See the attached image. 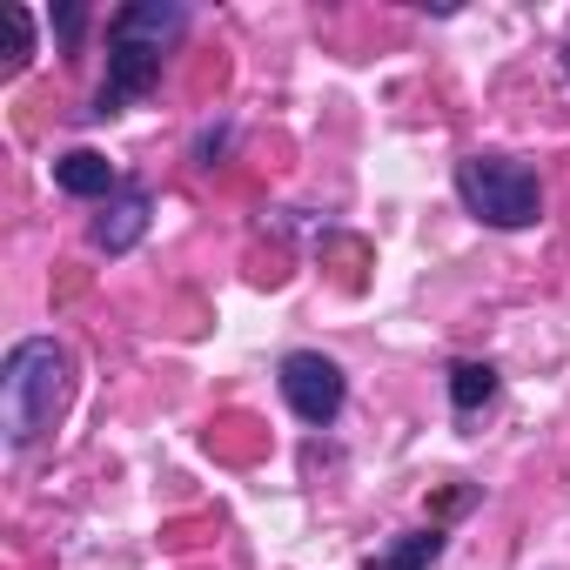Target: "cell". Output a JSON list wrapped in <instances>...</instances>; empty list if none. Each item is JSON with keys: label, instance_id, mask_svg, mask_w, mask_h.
I'll return each mask as SVG.
<instances>
[{"label": "cell", "instance_id": "6da1fadb", "mask_svg": "<svg viewBox=\"0 0 570 570\" xmlns=\"http://www.w3.org/2000/svg\"><path fill=\"white\" fill-rule=\"evenodd\" d=\"M181 35H188L181 0H128V8L108 21V75H101L88 115H121L128 101H141L161 81V68H168Z\"/></svg>", "mask_w": 570, "mask_h": 570}, {"label": "cell", "instance_id": "7a4b0ae2", "mask_svg": "<svg viewBox=\"0 0 570 570\" xmlns=\"http://www.w3.org/2000/svg\"><path fill=\"white\" fill-rule=\"evenodd\" d=\"M75 396V356L55 336H21L0 363V430L8 450H35Z\"/></svg>", "mask_w": 570, "mask_h": 570}, {"label": "cell", "instance_id": "3957f363", "mask_svg": "<svg viewBox=\"0 0 570 570\" xmlns=\"http://www.w3.org/2000/svg\"><path fill=\"white\" fill-rule=\"evenodd\" d=\"M456 195L490 228H537L543 222V181L517 155H463L456 161Z\"/></svg>", "mask_w": 570, "mask_h": 570}, {"label": "cell", "instance_id": "277c9868", "mask_svg": "<svg viewBox=\"0 0 570 570\" xmlns=\"http://www.w3.org/2000/svg\"><path fill=\"white\" fill-rule=\"evenodd\" d=\"M282 403H289L303 423H336L343 416V396H350V376H343V363L336 356H323V350H289L282 356Z\"/></svg>", "mask_w": 570, "mask_h": 570}, {"label": "cell", "instance_id": "5b68a950", "mask_svg": "<svg viewBox=\"0 0 570 570\" xmlns=\"http://www.w3.org/2000/svg\"><path fill=\"white\" fill-rule=\"evenodd\" d=\"M148 215H155V195H148L141 181H128V188L101 208V222H95V248H101V255H128V248L148 235Z\"/></svg>", "mask_w": 570, "mask_h": 570}, {"label": "cell", "instance_id": "8992f818", "mask_svg": "<svg viewBox=\"0 0 570 570\" xmlns=\"http://www.w3.org/2000/svg\"><path fill=\"white\" fill-rule=\"evenodd\" d=\"M55 188H61V195H81V202H95V195H121L115 161L95 155V148H68V155L55 161Z\"/></svg>", "mask_w": 570, "mask_h": 570}, {"label": "cell", "instance_id": "52a82bcc", "mask_svg": "<svg viewBox=\"0 0 570 570\" xmlns=\"http://www.w3.org/2000/svg\"><path fill=\"white\" fill-rule=\"evenodd\" d=\"M436 557H443V530H410L390 550H370V570H423Z\"/></svg>", "mask_w": 570, "mask_h": 570}, {"label": "cell", "instance_id": "ba28073f", "mask_svg": "<svg viewBox=\"0 0 570 570\" xmlns=\"http://www.w3.org/2000/svg\"><path fill=\"white\" fill-rule=\"evenodd\" d=\"M490 396H497V370L490 363H450V403H456V416H476Z\"/></svg>", "mask_w": 570, "mask_h": 570}, {"label": "cell", "instance_id": "9c48e42d", "mask_svg": "<svg viewBox=\"0 0 570 570\" xmlns=\"http://www.w3.org/2000/svg\"><path fill=\"white\" fill-rule=\"evenodd\" d=\"M8 28H14V55H8V81L35 61V14L28 8H8Z\"/></svg>", "mask_w": 570, "mask_h": 570}, {"label": "cell", "instance_id": "30bf717a", "mask_svg": "<svg viewBox=\"0 0 570 570\" xmlns=\"http://www.w3.org/2000/svg\"><path fill=\"white\" fill-rule=\"evenodd\" d=\"M81 28H88V8H81V0L55 8V35H61V48H81Z\"/></svg>", "mask_w": 570, "mask_h": 570}, {"label": "cell", "instance_id": "8fae6325", "mask_svg": "<svg viewBox=\"0 0 570 570\" xmlns=\"http://www.w3.org/2000/svg\"><path fill=\"white\" fill-rule=\"evenodd\" d=\"M563 81H570V35H563Z\"/></svg>", "mask_w": 570, "mask_h": 570}]
</instances>
